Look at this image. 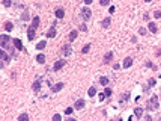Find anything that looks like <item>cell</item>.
I'll list each match as a JSON object with an SVG mask.
<instances>
[{"instance_id": "cell-1", "label": "cell", "mask_w": 161, "mask_h": 121, "mask_svg": "<svg viewBox=\"0 0 161 121\" xmlns=\"http://www.w3.org/2000/svg\"><path fill=\"white\" fill-rule=\"evenodd\" d=\"M158 97L157 95H152L151 100H149V103H148V109L149 111H155V109H158Z\"/></svg>"}, {"instance_id": "cell-2", "label": "cell", "mask_w": 161, "mask_h": 121, "mask_svg": "<svg viewBox=\"0 0 161 121\" xmlns=\"http://www.w3.org/2000/svg\"><path fill=\"white\" fill-rule=\"evenodd\" d=\"M80 15H81V18H83V20H89L90 17H92V11H90L89 8H83L81 12H80Z\"/></svg>"}, {"instance_id": "cell-3", "label": "cell", "mask_w": 161, "mask_h": 121, "mask_svg": "<svg viewBox=\"0 0 161 121\" xmlns=\"http://www.w3.org/2000/svg\"><path fill=\"white\" fill-rule=\"evenodd\" d=\"M56 24H57V21H54V23H53L51 29L47 32V35H45V36H48V38H54V36H56Z\"/></svg>"}, {"instance_id": "cell-4", "label": "cell", "mask_w": 161, "mask_h": 121, "mask_svg": "<svg viewBox=\"0 0 161 121\" xmlns=\"http://www.w3.org/2000/svg\"><path fill=\"white\" fill-rule=\"evenodd\" d=\"M65 64H66V61H63V59L56 61V62H54V65H53V68H54V71H57V70H60L62 67H65Z\"/></svg>"}, {"instance_id": "cell-5", "label": "cell", "mask_w": 161, "mask_h": 121, "mask_svg": "<svg viewBox=\"0 0 161 121\" xmlns=\"http://www.w3.org/2000/svg\"><path fill=\"white\" fill-rule=\"evenodd\" d=\"M27 38H29V41H33L35 39V27H29V30H27Z\"/></svg>"}, {"instance_id": "cell-6", "label": "cell", "mask_w": 161, "mask_h": 121, "mask_svg": "<svg viewBox=\"0 0 161 121\" xmlns=\"http://www.w3.org/2000/svg\"><path fill=\"white\" fill-rule=\"evenodd\" d=\"M71 52H72V50H71L69 45H63V47H62V55H63V56H69V55H71Z\"/></svg>"}, {"instance_id": "cell-7", "label": "cell", "mask_w": 161, "mask_h": 121, "mask_svg": "<svg viewBox=\"0 0 161 121\" xmlns=\"http://www.w3.org/2000/svg\"><path fill=\"white\" fill-rule=\"evenodd\" d=\"M62 88H63V83H56V85L51 86V91H53V92H59Z\"/></svg>"}, {"instance_id": "cell-8", "label": "cell", "mask_w": 161, "mask_h": 121, "mask_svg": "<svg viewBox=\"0 0 161 121\" xmlns=\"http://www.w3.org/2000/svg\"><path fill=\"white\" fill-rule=\"evenodd\" d=\"M84 105H86V103H84V100L78 98L77 102H75V109H83V107H84Z\"/></svg>"}, {"instance_id": "cell-9", "label": "cell", "mask_w": 161, "mask_h": 121, "mask_svg": "<svg viewBox=\"0 0 161 121\" xmlns=\"http://www.w3.org/2000/svg\"><path fill=\"white\" fill-rule=\"evenodd\" d=\"M111 59H113V53H111V52H109V53H107V55L104 56V64H110V62H111Z\"/></svg>"}, {"instance_id": "cell-10", "label": "cell", "mask_w": 161, "mask_h": 121, "mask_svg": "<svg viewBox=\"0 0 161 121\" xmlns=\"http://www.w3.org/2000/svg\"><path fill=\"white\" fill-rule=\"evenodd\" d=\"M54 14H56V17H57V18H63V15H65V11L62 9V8H59V9H56V11H54Z\"/></svg>"}, {"instance_id": "cell-11", "label": "cell", "mask_w": 161, "mask_h": 121, "mask_svg": "<svg viewBox=\"0 0 161 121\" xmlns=\"http://www.w3.org/2000/svg\"><path fill=\"white\" fill-rule=\"evenodd\" d=\"M131 65H133V59H131V58H126V59L123 61V68H130Z\"/></svg>"}, {"instance_id": "cell-12", "label": "cell", "mask_w": 161, "mask_h": 121, "mask_svg": "<svg viewBox=\"0 0 161 121\" xmlns=\"http://www.w3.org/2000/svg\"><path fill=\"white\" fill-rule=\"evenodd\" d=\"M8 43H9V36L2 35V47H3V48H5L6 45H8Z\"/></svg>"}, {"instance_id": "cell-13", "label": "cell", "mask_w": 161, "mask_h": 121, "mask_svg": "<svg viewBox=\"0 0 161 121\" xmlns=\"http://www.w3.org/2000/svg\"><path fill=\"white\" fill-rule=\"evenodd\" d=\"M134 115L137 116V118H142V115H143V109H140V107H135V109H134Z\"/></svg>"}, {"instance_id": "cell-14", "label": "cell", "mask_w": 161, "mask_h": 121, "mask_svg": "<svg viewBox=\"0 0 161 121\" xmlns=\"http://www.w3.org/2000/svg\"><path fill=\"white\" fill-rule=\"evenodd\" d=\"M14 45H15V47H17L18 50H21L23 48V43H21V39H14Z\"/></svg>"}, {"instance_id": "cell-15", "label": "cell", "mask_w": 161, "mask_h": 121, "mask_svg": "<svg viewBox=\"0 0 161 121\" xmlns=\"http://www.w3.org/2000/svg\"><path fill=\"white\" fill-rule=\"evenodd\" d=\"M110 23H111V20H110V18H104L101 24H102V27H104V29H107V27L110 26Z\"/></svg>"}, {"instance_id": "cell-16", "label": "cell", "mask_w": 161, "mask_h": 121, "mask_svg": "<svg viewBox=\"0 0 161 121\" xmlns=\"http://www.w3.org/2000/svg\"><path fill=\"white\" fill-rule=\"evenodd\" d=\"M148 27H149V30H151L152 33H157V30H158L157 26H155V23H149V24H148Z\"/></svg>"}, {"instance_id": "cell-17", "label": "cell", "mask_w": 161, "mask_h": 121, "mask_svg": "<svg viewBox=\"0 0 161 121\" xmlns=\"http://www.w3.org/2000/svg\"><path fill=\"white\" fill-rule=\"evenodd\" d=\"M36 61H38L39 64H44V62H45V55H42V53H39V55L36 56Z\"/></svg>"}, {"instance_id": "cell-18", "label": "cell", "mask_w": 161, "mask_h": 121, "mask_svg": "<svg viewBox=\"0 0 161 121\" xmlns=\"http://www.w3.org/2000/svg\"><path fill=\"white\" fill-rule=\"evenodd\" d=\"M39 89H41V82H39V80H35V82H33V91L38 92Z\"/></svg>"}, {"instance_id": "cell-19", "label": "cell", "mask_w": 161, "mask_h": 121, "mask_svg": "<svg viewBox=\"0 0 161 121\" xmlns=\"http://www.w3.org/2000/svg\"><path fill=\"white\" fill-rule=\"evenodd\" d=\"M39 26V17H35V18H33V21H32V27H38Z\"/></svg>"}, {"instance_id": "cell-20", "label": "cell", "mask_w": 161, "mask_h": 121, "mask_svg": "<svg viewBox=\"0 0 161 121\" xmlns=\"http://www.w3.org/2000/svg\"><path fill=\"white\" fill-rule=\"evenodd\" d=\"M5 29H6L8 32H11L12 29H14V24H12L11 21H8V23H5Z\"/></svg>"}, {"instance_id": "cell-21", "label": "cell", "mask_w": 161, "mask_h": 121, "mask_svg": "<svg viewBox=\"0 0 161 121\" xmlns=\"http://www.w3.org/2000/svg\"><path fill=\"white\" fill-rule=\"evenodd\" d=\"M45 45H47V44H45V41H41V43L36 44V48H38V50H44Z\"/></svg>"}, {"instance_id": "cell-22", "label": "cell", "mask_w": 161, "mask_h": 121, "mask_svg": "<svg viewBox=\"0 0 161 121\" xmlns=\"http://www.w3.org/2000/svg\"><path fill=\"white\" fill-rule=\"evenodd\" d=\"M18 121H29V115L27 114H21L18 116Z\"/></svg>"}, {"instance_id": "cell-23", "label": "cell", "mask_w": 161, "mask_h": 121, "mask_svg": "<svg viewBox=\"0 0 161 121\" xmlns=\"http://www.w3.org/2000/svg\"><path fill=\"white\" fill-rule=\"evenodd\" d=\"M0 56H2V61H8V59H9V56L6 55L5 50H2V52H0Z\"/></svg>"}, {"instance_id": "cell-24", "label": "cell", "mask_w": 161, "mask_h": 121, "mask_svg": "<svg viewBox=\"0 0 161 121\" xmlns=\"http://www.w3.org/2000/svg\"><path fill=\"white\" fill-rule=\"evenodd\" d=\"M87 94L90 95V97H93V95H96V89H95L93 86H92V88H89V91H87Z\"/></svg>"}, {"instance_id": "cell-25", "label": "cell", "mask_w": 161, "mask_h": 121, "mask_svg": "<svg viewBox=\"0 0 161 121\" xmlns=\"http://www.w3.org/2000/svg\"><path fill=\"white\" fill-rule=\"evenodd\" d=\"M75 38H77V32H75V30H72L71 33H69V41H74Z\"/></svg>"}, {"instance_id": "cell-26", "label": "cell", "mask_w": 161, "mask_h": 121, "mask_svg": "<svg viewBox=\"0 0 161 121\" xmlns=\"http://www.w3.org/2000/svg\"><path fill=\"white\" fill-rule=\"evenodd\" d=\"M100 82H101V85H104V86H105V85H109V79H107V77H101V79H100Z\"/></svg>"}, {"instance_id": "cell-27", "label": "cell", "mask_w": 161, "mask_h": 121, "mask_svg": "<svg viewBox=\"0 0 161 121\" xmlns=\"http://www.w3.org/2000/svg\"><path fill=\"white\" fill-rule=\"evenodd\" d=\"M100 5L101 6H107V5H110V0H100Z\"/></svg>"}, {"instance_id": "cell-28", "label": "cell", "mask_w": 161, "mask_h": 121, "mask_svg": "<svg viewBox=\"0 0 161 121\" xmlns=\"http://www.w3.org/2000/svg\"><path fill=\"white\" fill-rule=\"evenodd\" d=\"M53 121H62V116L59 114H54L53 115Z\"/></svg>"}, {"instance_id": "cell-29", "label": "cell", "mask_w": 161, "mask_h": 121, "mask_svg": "<svg viewBox=\"0 0 161 121\" xmlns=\"http://www.w3.org/2000/svg\"><path fill=\"white\" fill-rule=\"evenodd\" d=\"M104 94H105V97H110V95H111V89H110V88H105Z\"/></svg>"}, {"instance_id": "cell-30", "label": "cell", "mask_w": 161, "mask_h": 121, "mask_svg": "<svg viewBox=\"0 0 161 121\" xmlns=\"http://www.w3.org/2000/svg\"><path fill=\"white\" fill-rule=\"evenodd\" d=\"M72 111H74L72 107H66V109H65V114H66V115H71V114H72Z\"/></svg>"}, {"instance_id": "cell-31", "label": "cell", "mask_w": 161, "mask_h": 121, "mask_svg": "<svg viewBox=\"0 0 161 121\" xmlns=\"http://www.w3.org/2000/svg\"><path fill=\"white\" fill-rule=\"evenodd\" d=\"M89 50H90V45L87 44V45H84V47H83V50H81V52H83V53H87Z\"/></svg>"}, {"instance_id": "cell-32", "label": "cell", "mask_w": 161, "mask_h": 121, "mask_svg": "<svg viewBox=\"0 0 161 121\" xmlns=\"http://www.w3.org/2000/svg\"><path fill=\"white\" fill-rule=\"evenodd\" d=\"M139 33H140V35H146V29H144V27H140V29H139Z\"/></svg>"}, {"instance_id": "cell-33", "label": "cell", "mask_w": 161, "mask_h": 121, "mask_svg": "<svg viewBox=\"0 0 161 121\" xmlns=\"http://www.w3.org/2000/svg\"><path fill=\"white\" fill-rule=\"evenodd\" d=\"M126 100H128V94H123V95H122V98H121V102H122V103H125Z\"/></svg>"}, {"instance_id": "cell-34", "label": "cell", "mask_w": 161, "mask_h": 121, "mask_svg": "<svg viewBox=\"0 0 161 121\" xmlns=\"http://www.w3.org/2000/svg\"><path fill=\"white\" fill-rule=\"evenodd\" d=\"M3 5H5V6L8 8V6H11L12 3H11V0H3Z\"/></svg>"}, {"instance_id": "cell-35", "label": "cell", "mask_w": 161, "mask_h": 121, "mask_svg": "<svg viewBox=\"0 0 161 121\" xmlns=\"http://www.w3.org/2000/svg\"><path fill=\"white\" fill-rule=\"evenodd\" d=\"M154 15H155V18H161V12H160V11H155Z\"/></svg>"}, {"instance_id": "cell-36", "label": "cell", "mask_w": 161, "mask_h": 121, "mask_svg": "<svg viewBox=\"0 0 161 121\" xmlns=\"http://www.w3.org/2000/svg\"><path fill=\"white\" fill-rule=\"evenodd\" d=\"M80 30L81 32H86V30H87V27H86L84 24H80Z\"/></svg>"}, {"instance_id": "cell-37", "label": "cell", "mask_w": 161, "mask_h": 121, "mask_svg": "<svg viewBox=\"0 0 161 121\" xmlns=\"http://www.w3.org/2000/svg\"><path fill=\"white\" fill-rule=\"evenodd\" d=\"M148 67H149V68H154V70H157V67L154 65V64H152V62H148V64H146Z\"/></svg>"}, {"instance_id": "cell-38", "label": "cell", "mask_w": 161, "mask_h": 121, "mask_svg": "<svg viewBox=\"0 0 161 121\" xmlns=\"http://www.w3.org/2000/svg\"><path fill=\"white\" fill-rule=\"evenodd\" d=\"M149 85H151V86L155 85V79H149Z\"/></svg>"}, {"instance_id": "cell-39", "label": "cell", "mask_w": 161, "mask_h": 121, "mask_svg": "<svg viewBox=\"0 0 161 121\" xmlns=\"http://www.w3.org/2000/svg\"><path fill=\"white\" fill-rule=\"evenodd\" d=\"M109 11H110V14H114V11H116V9H114V6H110Z\"/></svg>"}, {"instance_id": "cell-40", "label": "cell", "mask_w": 161, "mask_h": 121, "mask_svg": "<svg viewBox=\"0 0 161 121\" xmlns=\"http://www.w3.org/2000/svg\"><path fill=\"white\" fill-rule=\"evenodd\" d=\"M29 18V14H27V12H24V15H23V20H27Z\"/></svg>"}, {"instance_id": "cell-41", "label": "cell", "mask_w": 161, "mask_h": 121, "mask_svg": "<svg viewBox=\"0 0 161 121\" xmlns=\"http://www.w3.org/2000/svg\"><path fill=\"white\" fill-rule=\"evenodd\" d=\"M104 97H105V94H104V92H102V94H100V100H101V102L104 100Z\"/></svg>"}, {"instance_id": "cell-42", "label": "cell", "mask_w": 161, "mask_h": 121, "mask_svg": "<svg viewBox=\"0 0 161 121\" xmlns=\"http://www.w3.org/2000/svg\"><path fill=\"white\" fill-rule=\"evenodd\" d=\"M119 67H121L119 64H114V65H113V68H114V70H119Z\"/></svg>"}, {"instance_id": "cell-43", "label": "cell", "mask_w": 161, "mask_h": 121, "mask_svg": "<svg viewBox=\"0 0 161 121\" xmlns=\"http://www.w3.org/2000/svg\"><path fill=\"white\" fill-rule=\"evenodd\" d=\"M92 2H93V0H84V3H86V5H90Z\"/></svg>"}, {"instance_id": "cell-44", "label": "cell", "mask_w": 161, "mask_h": 121, "mask_svg": "<svg viewBox=\"0 0 161 121\" xmlns=\"http://www.w3.org/2000/svg\"><path fill=\"white\" fill-rule=\"evenodd\" d=\"M66 121H77L75 118H66Z\"/></svg>"}, {"instance_id": "cell-45", "label": "cell", "mask_w": 161, "mask_h": 121, "mask_svg": "<svg viewBox=\"0 0 161 121\" xmlns=\"http://www.w3.org/2000/svg\"><path fill=\"white\" fill-rule=\"evenodd\" d=\"M146 121H152V118H151V116H149V115H148V116H146Z\"/></svg>"}, {"instance_id": "cell-46", "label": "cell", "mask_w": 161, "mask_h": 121, "mask_svg": "<svg viewBox=\"0 0 161 121\" xmlns=\"http://www.w3.org/2000/svg\"><path fill=\"white\" fill-rule=\"evenodd\" d=\"M146 2H152V0H146Z\"/></svg>"}, {"instance_id": "cell-47", "label": "cell", "mask_w": 161, "mask_h": 121, "mask_svg": "<svg viewBox=\"0 0 161 121\" xmlns=\"http://www.w3.org/2000/svg\"><path fill=\"white\" fill-rule=\"evenodd\" d=\"M117 121H122V120H117Z\"/></svg>"}, {"instance_id": "cell-48", "label": "cell", "mask_w": 161, "mask_h": 121, "mask_svg": "<svg viewBox=\"0 0 161 121\" xmlns=\"http://www.w3.org/2000/svg\"><path fill=\"white\" fill-rule=\"evenodd\" d=\"M160 121H161V116H160Z\"/></svg>"}]
</instances>
